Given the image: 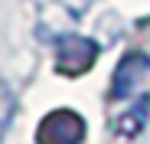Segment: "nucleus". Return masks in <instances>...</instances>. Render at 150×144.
I'll use <instances>...</instances> for the list:
<instances>
[{"label": "nucleus", "instance_id": "423d86ee", "mask_svg": "<svg viewBox=\"0 0 150 144\" xmlns=\"http://www.w3.org/2000/svg\"><path fill=\"white\" fill-rule=\"evenodd\" d=\"M13 115H16V95H13L10 82L0 76V144H4V138H7V131H10Z\"/></svg>", "mask_w": 150, "mask_h": 144}, {"label": "nucleus", "instance_id": "f03ea898", "mask_svg": "<svg viewBox=\"0 0 150 144\" xmlns=\"http://www.w3.org/2000/svg\"><path fill=\"white\" fill-rule=\"evenodd\" d=\"M82 141H85V118L72 108L49 111L36 128V144H82Z\"/></svg>", "mask_w": 150, "mask_h": 144}, {"label": "nucleus", "instance_id": "39448f33", "mask_svg": "<svg viewBox=\"0 0 150 144\" xmlns=\"http://www.w3.org/2000/svg\"><path fill=\"white\" fill-rule=\"evenodd\" d=\"M147 115H150V95H140V102L117 118V121H121L117 125V134L121 138H137L144 131V125H147Z\"/></svg>", "mask_w": 150, "mask_h": 144}, {"label": "nucleus", "instance_id": "7ed1b4c3", "mask_svg": "<svg viewBox=\"0 0 150 144\" xmlns=\"http://www.w3.org/2000/svg\"><path fill=\"white\" fill-rule=\"evenodd\" d=\"M98 59V46L88 36H65L56 43V72L59 76H85Z\"/></svg>", "mask_w": 150, "mask_h": 144}, {"label": "nucleus", "instance_id": "f257e3e1", "mask_svg": "<svg viewBox=\"0 0 150 144\" xmlns=\"http://www.w3.org/2000/svg\"><path fill=\"white\" fill-rule=\"evenodd\" d=\"M95 0H36V33L46 43H59L75 33L79 20Z\"/></svg>", "mask_w": 150, "mask_h": 144}, {"label": "nucleus", "instance_id": "20e7f679", "mask_svg": "<svg viewBox=\"0 0 150 144\" xmlns=\"http://www.w3.org/2000/svg\"><path fill=\"white\" fill-rule=\"evenodd\" d=\"M147 72H150V59L144 53H127V56L117 62L114 76H111V98H117V102L131 98L134 88L144 82Z\"/></svg>", "mask_w": 150, "mask_h": 144}]
</instances>
